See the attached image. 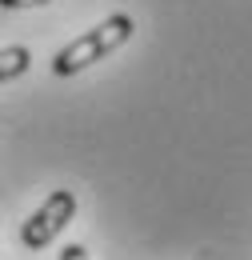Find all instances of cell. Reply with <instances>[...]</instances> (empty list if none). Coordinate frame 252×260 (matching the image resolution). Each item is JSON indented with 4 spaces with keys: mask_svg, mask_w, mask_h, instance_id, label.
I'll return each instance as SVG.
<instances>
[{
    "mask_svg": "<svg viewBox=\"0 0 252 260\" xmlns=\"http://www.w3.org/2000/svg\"><path fill=\"white\" fill-rule=\"evenodd\" d=\"M32 64V52L12 44V48H0V80H12V76H24Z\"/></svg>",
    "mask_w": 252,
    "mask_h": 260,
    "instance_id": "3957f363",
    "label": "cell"
},
{
    "mask_svg": "<svg viewBox=\"0 0 252 260\" xmlns=\"http://www.w3.org/2000/svg\"><path fill=\"white\" fill-rule=\"evenodd\" d=\"M76 216V192H68V188H56V192L44 200V208L40 212H32V220L24 224L20 232V240H24V248H44V244H52L56 236H60V228L68 224Z\"/></svg>",
    "mask_w": 252,
    "mask_h": 260,
    "instance_id": "7a4b0ae2",
    "label": "cell"
},
{
    "mask_svg": "<svg viewBox=\"0 0 252 260\" xmlns=\"http://www.w3.org/2000/svg\"><path fill=\"white\" fill-rule=\"evenodd\" d=\"M128 36H132V16L116 12V16H108L104 24H96L92 32L76 36L68 48H60L56 60H52V72H56V76H76L80 68L96 64V60L108 56V52H116Z\"/></svg>",
    "mask_w": 252,
    "mask_h": 260,
    "instance_id": "6da1fadb",
    "label": "cell"
},
{
    "mask_svg": "<svg viewBox=\"0 0 252 260\" xmlns=\"http://www.w3.org/2000/svg\"><path fill=\"white\" fill-rule=\"evenodd\" d=\"M60 260H88V248H84V244H68L60 252Z\"/></svg>",
    "mask_w": 252,
    "mask_h": 260,
    "instance_id": "277c9868",
    "label": "cell"
},
{
    "mask_svg": "<svg viewBox=\"0 0 252 260\" xmlns=\"http://www.w3.org/2000/svg\"><path fill=\"white\" fill-rule=\"evenodd\" d=\"M36 4H48V0H0V8H36Z\"/></svg>",
    "mask_w": 252,
    "mask_h": 260,
    "instance_id": "5b68a950",
    "label": "cell"
}]
</instances>
